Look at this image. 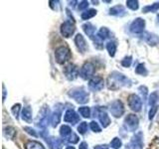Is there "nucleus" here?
<instances>
[{
	"mask_svg": "<svg viewBox=\"0 0 159 149\" xmlns=\"http://www.w3.org/2000/svg\"><path fill=\"white\" fill-rule=\"evenodd\" d=\"M131 81L119 72H112L107 78V87L109 89H118L122 87H130Z\"/></svg>",
	"mask_w": 159,
	"mask_h": 149,
	"instance_id": "obj_1",
	"label": "nucleus"
},
{
	"mask_svg": "<svg viewBox=\"0 0 159 149\" xmlns=\"http://www.w3.org/2000/svg\"><path fill=\"white\" fill-rule=\"evenodd\" d=\"M51 116L52 114L50 112V109L47 106H44L41 107V109L38 112V116L36 118V125L39 128H46V126L49 124V122H51Z\"/></svg>",
	"mask_w": 159,
	"mask_h": 149,
	"instance_id": "obj_2",
	"label": "nucleus"
},
{
	"mask_svg": "<svg viewBox=\"0 0 159 149\" xmlns=\"http://www.w3.org/2000/svg\"><path fill=\"white\" fill-rule=\"evenodd\" d=\"M69 97L74 98L78 103L84 104L89 102V93L83 88H76L69 92Z\"/></svg>",
	"mask_w": 159,
	"mask_h": 149,
	"instance_id": "obj_3",
	"label": "nucleus"
},
{
	"mask_svg": "<svg viewBox=\"0 0 159 149\" xmlns=\"http://www.w3.org/2000/svg\"><path fill=\"white\" fill-rule=\"evenodd\" d=\"M71 51L68 47L65 46H61L59 47L56 52H55V58H56V61L58 64H65L66 62H68L70 59H71Z\"/></svg>",
	"mask_w": 159,
	"mask_h": 149,
	"instance_id": "obj_4",
	"label": "nucleus"
},
{
	"mask_svg": "<svg viewBox=\"0 0 159 149\" xmlns=\"http://www.w3.org/2000/svg\"><path fill=\"white\" fill-rule=\"evenodd\" d=\"M108 108H109V111L111 113V115H113L116 118L122 116V114L124 113V106L119 99H116V101L112 102L111 104H109Z\"/></svg>",
	"mask_w": 159,
	"mask_h": 149,
	"instance_id": "obj_5",
	"label": "nucleus"
},
{
	"mask_svg": "<svg viewBox=\"0 0 159 149\" xmlns=\"http://www.w3.org/2000/svg\"><path fill=\"white\" fill-rule=\"evenodd\" d=\"M139 120L138 117L134 114H128L124 119V127L128 131H135L138 128Z\"/></svg>",
	"mask_w": 159,
	"mask_h": 149,
	"instance_id": "obj_6",
	"label": "nucleus"
},
{
	"mask_svg": "<svg viewBox=\"0 0 159 149\" xmlns=\"http://www.w3.org/2000/svg\"><path fill=\"white\" fill-rule=\"evenodd\" d=\"M127 102L128 106L130 107V109H132L133 111L138 112L141 111L142 108V101L141 98L139 97L137 94H130L127 98Z\"/></svg>",
	"mask_w": 159,
	"mask_h": 149,
	"instance_id": "obj_7",
	"label": "nucleus"
},
{
	"mask_svg": "<svg viewBox=\"0 0 159 149\" xmlns=\"http://www.w3.org/2000/svg\"><path fill=\"white\" fill-rule=\"evenodd\" d=\"M80 69L78 68V66L74 64H69L67 67H65L64 69V74L66 78L69 79V81H74L78 78V76L80 74Z\"/></svg>",
	"mask_w": 159,
	"mask_h": 149,
	"instance_id": "obj_8",
	"label": "nucleus"
},
{
	"mask_svg": "<svg viewBox=\"0 0 159 149\" xmlns=\"http://www.w3.org/2000/svg\"><path fill=\"white\" fill-rule=\"evenodd\" d=\"M94 74V66L89 62H87L84 64V66L81 69L80 76L84 79H91L93 77Z\"/></svg>",
	"mask_w": 159,
	"mask_h": 149,
	"instance_id": "obj_9",
	"label": "nucleus"
},
{
	"mask_svg": "<svg viewBox=\"0 0 159 149\" xmlns=\"http://www.w3.org/2000/svg\"><path fill=\"white\" fill-rule=\"evenodd\" d=\"M75 30H76L75 23H74V21H71V20H67V21H65L61 25V34L65 38L71 37L75 33Z\"/></svg>",
	"mask_w": 159,
	"mask_h": 149,
	"instance_id": "obj_10",
	"label": "nucleus"
},
{
	"mask_svg": "<svg viewBox=\"0 0 159 149\" xmlns=\"http://www.w3.org/2000/svg\"><path fill=\"white\" fill-rule=\"evenodd\" d=\"M145 28V21L142 18H136L134 21L130 24L129 30L133 34H141Z\"/></svg>",
	"mask_w": 159,
	"mask_h": 149,
	"instance_id": "obj_11",
	"label": "nucleus"
},
{
	"mask_svg": "<svg viewBox=\"0 0 159 149\" xmlns=\"http://www.w3.org/2000/svg\"><path fill=\"white\" fill-rule=\"evenodd\" d=\"M96 111H97V116L98 117L102 127L103 128L107 127L109 124H111V118H109V116L107 115L106 109L101 107V106H97Z\"/></svg>",
	"mask_w": 159,
	"mask_h": 149,
	"instance_id": "obj_12",
	"label": "nucleus"
},
{
	"mask_svg": "<svg viewBox=\"0 0 159 149\" xmlns=\"http://www.w3.org/2000/svg\"><path fill=\"white\" fill-rule=\"evenodd\" d=\"M104 87V81L102 77H93L89 81V88L93 92L102 91Z\"/></svg>",
	"mask_w": 159,
	"mask_h": 149,
	"instance_id": "obj_13",
	"label": "nucleus"
},
{
	"mask_svg": "<svg viewBox=\"0 0 159 149\" xmlns=\"http://www.w3.org/2000/svg\"><path fill=\"white\" fill-rule=\"evenodd\" d=\"M130 145L132 149H142L143 148V133L141 131L136 132L131 138Z\"/></svg>",
	"mask_w": 159,
	"mask_h": 149,
	"instance_id": "obj_14",
	"label": "nucleus"
},
{
	"mask_svg": "<svg viewBox=\"0 0 159 149\" xmlns=\"http://www.w3.org/2000/svg\"><path fill=\"white\" fill-rule=\"evenodd\" d=\"M75 44H76V46L78 48V50L82 54L86 53L87 50H88V45H87V42L86 40H84V36L82 34H78L76 37H75Z\"/></svg>",
	"mask_w": 159,
	"mask_h": 149,
	"instance_id": "obj_15",
	"label": "nucleus"
},
{
	"mask_svg": "<svg viewBox=\"0 0 159 149\" xmlns=\"http://www.w3.org/2000/svg\"><path fill=\"white\" fill-rule=\"evenodd\" d=\"M64 120L69 123L76 124L80 121V116L78 115V113L76 111H73V109H68L66 113H65Z\"/></svg>",
	"mask_w": 159,
	"mask_h": 149,
	"instance_id": "obj_16",
	"label": "nucleus"
},
{
	"mask_svg": "<svg viewBox=\"0 0 159 149\" xmlns=\"http://www.w3.org/2000/svg\"><path fill=\"white\" fill-rule=\"evenodd\" d=\"M143 39L149 46H156V45L159 44V36H157L156 34L150 33V32H144Z\"/></svg>",
	"mask_w": 159,
	"mask_h": 149,
	"instance_id": "obj_17",
	"label": "nucleus"
},
{
	"mask_svg": "<svg viewBox=\"0 0 159 149\" xmlns=\"http://www.w3.org/2000/svg\"><path fill=\"white\" fill-rule=\"evenodd\" d=\"M46 142L51 149H62V141L56 137H46Z\"/></svg>",
	"mask_w": 159,
	"mask_h": 149,
	"instance_id": "obj_18",
	"label": "nucleus"
},
{
	"mask_svg": "<svg viewBox=\"0 0 159 149\" xmlns=\"http://www.w3.org/2000/svg\"><path fill=\"white\" fill-rule=\"evenodd\" d=\"M83 30L92 40H93L94 38H96V36H97V35H96V27H94L93 24H91V23L84 24L83 25Z\"/></svg>",
	"mask_w": 159,
	"mask_h": 149,
	"instance_id": "obj_19",
	"label": "nucleus"
},
{
	"mask_svg": "<svg viewBox=\"0 0 159 149\" xmlns=\"http://www.w3.org/2000/svg\"><path fill=\"white\" fill-rule=\"evenodd\" d=\"M126 14L125 8H124L122 5H116V6H113L112 8L109 9V15H112V16H124Z\"/></svg>",
	"mask_w": 159,
	"mask_h": 149,
	"instance_id": "obj_20",
	"label": "nucleus"
},
{
	"mask_svg": "<svg viewBox=\"0 0 159 149\" xmlns=\"http://www.w3.org/2000/svg\"><path fill=\"white\" fill-rule=\"evenodd\" d=\"M3 135L7 139H13L16 135V130L12 126H6L3 128Z\"/></svg>",
	"mask_w": 159,
	"mask_h": 149,
	"instance_id": "obj_21",
	"label": "nucleus"
},
{
	"mask_svg": "<svg viewBox=\"0 0 159 149\" xmlns=\"http://www.w3.org/2000/svg\"><path fill=\"white\" fill-rule=\"evenodd\" d=\"M148 103L151 107L158 106L159 103V92H153L148 98Z\"/></svg>",
	"mask_w": 159,
	"mask_h": 149,
	"instance_id": "obj_22",
	"label": "nucleus"
},
{
	"mask_svg": "<svg viewBox=\"0 0 159 149\" xmlns=\"http://www.w3.org/2000/svg\"><path fill=\"white\" fill-rule=\"evenodd\" d=\"M22 119L26 122L32 121V111L29 106H26L22 111Z\"/></svg>",
	"mask_w": 159,
	"mask_h": 149,
	"instance_id": "obj_23",
	"label": "nucleus"
},
{
	"mask_svg": "<svg viewBox=\"0 0 159 149\" xmlns=\"http://www.w3.org/2000/svg\"><path fill=\"white\" fill-rule=\"evenodd\" d=\"M72 129L70 126L68 125H62L61 128H60V134H61V136L65 139H68L70 136L72 135Z\"/></svg>",
	"mask_w": 159,
	"mask_h": 149,
	"instance_id": "obj_24",
	"label": "nucleus"
},
{
	"mask_svg": "<svg viewBox=\"0 0 159 149\" xmlns=\"http://www.w3.org/2000/svg\"><path fill=\"white\" fill-rule=\"evenodd\" d=\"M25 148L26 149H45V147L41 143L35 140H30L25 144Z\"/></svg>",
	"mask_w": 159,
	"mask_h": 149,
	"instance_id": "obj_25",
	"label": "nucleus"
},
{
	"mask_svg": "<svg viewBox=\"0 0 159 149\" xmlns=\"http://www.w3.org/2000/svg\"><path fill=\"white\" fill-rule=\"evenodd\" d=\"M116 43L114 41H108L107 44V50L109 54V56L111 57H114V55H116Z\"/></svg>",
	"mask_w": 159,
	"mask_h": 149,
	"instance_id": "obj_26",
	"label": "nucleus"
},
{
	"mask_svg": "<svg viewBox=\"0 0 159 149\" xmlns=\"http://www.w3.org/2000/svg\"><path fill=\"white\" fill-rule=\"evenodd\" d=\"M60 119H61V112L59 111H55L52 113V116H51V124L53 127H56L59 122H60Z\"/></svg>",
	"mask_w": 159,
	"mask_h": 149,
	"instance_id": "obj_27",
	"label": "nucleus"
},
{
	"mask_svg": "<svg viewBox=\"0 0 159 149\" xmlns=\"http://www.w3.org/2000/svg\"><path fill=\"white\" fill-rule=\"evenodd\" d=\"M96 15H97V10H94V9H89V10H86V11L82 13L81 17H82L83 20H89V19L94 17Z\"/></svg>",
	"mask_w": 159,
	"mask_h": 149,
	"instance_id": "obj_28",
	"label": "nucleus"
},
{
	"mask_svg": "<svg viewBox=\"0 0 159 149\" xmlns=\"http://www.w3.org/2000/svg\"><path fill=\"white\" fill-rule=\"evenodd\" d=\"M97 35L102 40H106L107 38L111 37V31H109L107 27H102L101 29H99V31Z\"/></svg>",
	"mask_w": 159,
	"mask_h": 149,
	"instance_id": "obj_29",
	"label": "nucleus"
},
{
	"mask_svg": "<svg viewBox=\"0 0 159 149\" xmlns=\"http://www.w3.org/2000/svg\"><path fill=\"white\" fill-rule=\"evenodd\" d=\"M159 10V2H156L152 5H148V6L143 7L142 12L143 13H149V12H156Z\"/></svg>",
	"mask_w": 159,
	"mask_h": 149,
	"instance_id": "obj_30",
	"label": "nucleus"
},
{
	"mask_svg": "<svg viewBox=\"0 0 159 149\" xmlns=\"http://www.w3.org/2000/svg\"><path fill=\"white\" fill-rule=\"evenodd\" d=\"M79 112L84 118H89V116H91V109H89V107H88V106L80 107L79 108Z\"/></svg>",
	"mask_w": 159,
	"mask_h": 149,
	"instance_id": "obj_31",
	"label": "nucleus"
},
{
	"mask_svg": "<svg viewBox=\"0 0 159 149\" xmlns=\"http://www.w3.org/2000/svg\"><path fill=\"white\" fill-rule=\"evenodd\" d=\"M135 73L137 74H140V76H146V74H148L147 70L145 68V66H144L143 64H139L138 66L136 67L135 69Z\"/></svg>",
	"mask_w": 159,
	"mask_h": 149,
	"instance_id": "obj_32",
	"label": "nucleus"
},
{
	"mask_svg": "<svg viewBox=\"0 0 159 149\" xmlns=\"http://www.w3.org/2000/svg\"><path fill=\"white\" fill-rule=\"evenodd\" d=\"M126 6L131 10H137L139 7V2L136 1V0H127Z\"/></svg>",
	"mask_w": 159,
	"mask_h": 149,
	"instance_id": "obj_33",
	"label": "nucleus"
},
{
	"mask_svg": "<svg viewBox=\"0 0 159 149\" xmlns=\"http://www.w3.org/2000/svg\"><path fill=\"white\" fill-rule=\"evenodd\" d=\"M121 145H122V142L118 137H114L111 142V146L113 149H119L121 147Z\"/></svg>",
	"mask_w": 159,
	"mask_h": 149,
	"instance_id": "obj_34",
	"label": "nucleus"
},
{
	"mask_svg": "<svg viewBox=\"0 0 159 149\" xmlns=\"http://www.w3.org/2000/svg\"><path fill=\"white\" fill-rule=\"evenodd\" d=\"M20 111H21V104L20 103H16V104H14V106H12L11 108V111L13 113V115L18 118L19 117V113H20Z\"/></svg>",
	"mask_w": 159,
	"mask_h": 149,
	"instance_id": "obj_35",
	"label": "nucleus"
},
{
	"mask_svg": "<svg viewBox=\"0 0 159 149\" xmlns=\"http://www.w3.org/2000/svg\"><path fill=\"white\" fill-rule=\"evenodd\" d=\"M138 92L140 93L141 97L143 98V101H146L147 98V93H148V89L145 86H140L138 88Z\"/></svg>",
	"mask_w": 159,
	"mask_h": 149,
	"instance_id": "obj_36",
	"label": "nucleus"
},
{
	"mask_svg": "<svg viewBox=\"0 0 159 149\" xmlns=\"http://www.w3.org/2000/svg\"><path fill=\"white\" fill-rule=\"evenodd\" d=\"M131 63H132V57L131 56H127L125 58H123V60H121V65L125 68L130 67Z\"/></svg>",
	"mask_w": 159,
	"mask_h": 149,
	"instance_id": "obj_37",
	"label": "nucleus"
},
{
	"mask_svg": "<svg viewBox=\"0 0 159 149\" xmlns=\"http://www.w3.org/2000/svg\"><path fill=\"white\" fill-rule=\"evenodd\" d=\"M89 126H91V129L93 131V132H97V133H99L102 131V128L99 127V125H98V123L97 122V121H94V120H93L91 123H89Z\"/></svg>",
	"mask_w": 159,
	"mask_h": 149,
	"instance_id": "obj_38",
	"label": "nucleus"
},
{
	"mask_svg": "<svg viewBox=\"0 0 159 149\" xmlns=\"http://www.w3.org/2000/svg\"><path fill=\"white\" fill-rule=\"evenodd\" d=\"M88 130V123L87 122H82L80 123V125L78 126V131L80 134H84Z\"/></svg>",
	"mask_w": 159,
	"mask_h": 149,
	"instance_id": "obj_39",
	"label": "nucleus"
},
{
	"mask_svg": "<svg viewBox=\"0 0 159 149\" xmlns=\"http://www.w3.org/2000/svg\"><path fill=\"white\" fill-rule=\"evenodd\" d=\"M157 111H158V106H152V107L150 108V111H149V113H148V118L150 119V120H151V119H153V117H154V115L156 114Z\"/></svg>",
	"mask_w": 159,
	"mask_h": 149,
	"instance_id": "obj_40",
	"label": "nucleus"
},
{
	"mask_svg": "<svg viewBox=\"0 0 159 149\" xmlns=\"http://www.w3.org/2000/svg\"><path fill=\"white\" fill-rule=\"evenodd\" d=\"M79 139H80V138H79V136L77 135V134L73 132V133H72V135L67 139V141H68V142H70V143L75 144V143H78Z\"/></svg>",
	"mask_w": 159,
	"mask_h": 149,
	"instance_id": "obj_41",
	"label": "nucleus"
},
{
	"mask_svg": "<svg viewBox=\"0 0 159 149\" xmlns=\"http://www.w3.org/2000/svg\"><path fill=\"white\" fill-rule=\"evenodd\" d=\"M24 130L26 131L28 134H30V135H32V136H34V137H37V136H38V135H37V133H36V131H35L34 129L31 128V127L25 126V127H24Z\"/></svg>",
	"mask_w": 159,
	"mask_h": 149,
	"instance_id": "obj_42",
	"label": "nucleus"
},
{
	"mask_svg": "<svg viewBox=\"0 0 159 149\" xmlns=\"http://www.w3.org/2000/svg\"><path fill=\"white\" fill-rule=\"evenodd\" d=\"M88 6H89V2L88 1H81V2H80V4H79L78 8H79L80 11H83V10L87 9Z\"/></svg>",
	"mask_w": 159,
	"mask_h": 149,
	"instance_id": "obj_43",
	"label": "nucleus"
},
{
	"mask_svg": "<svg viewBox=\"0 0 159 149\" xmlns=\"http://www.w3.org/2000/svg\"><path fill=\"white\" fill-rule=\"evenodd\" d=\"M79 149H88V143L86 141H83L81 144H80Z\"/></svg>",
	"mask_w": 159,
	"mask_h": 149,
	"instance_id": "obj_44",
	"label": "nucleus"
},
{
	"mask_svg": "<svg viewBox=\"0 0 159 149\" xmlns=\"http://www.w3.org/2000/svg\"><path fill=\"white\" fill-rule=\"evenodd\" d=\"M94 149H108V146L107 145V144H102V145L94 146Z\"/></svg>",
	"mask_w": 159,
	"mask_h": 149,
	"instance_id": "obj_45",
	"label": "nucleus"
},
{
	"mask_svg": "<svg viewBox=\"0 0 159 149\" xmlns=\"http://www.w3.org/2000/svg\"><path fill=\"white\" fill-rule=\"evenodd\" d=\"M2 88H3V102H4L5 98H6V89H5V86H4V84H3Z\"/></svg>",
	"mask_w": 159,
	"mask_h": 149,
	"instance_id": "obj_46",
	"label": "nucleus"
},
{
	"mask_svg": "<svg viewBox=\"0 0 159 149\" xmlns=\"http://www.w3.org/2000/svg\"><path fill=\"white\" fill-rule=\"evenodd\" d=\"M66 149H75V147H73V146H68Z\"/></svg>",
	"mask_w": 159,
	"mask_h": 149,
	"instance_id": "obj_47",
	"label": "nucleus"
},
{
	"mask_svg": "<svg viewBox=\"0 0 159 149\" xmlns=\"http://www.w3.org/2000/svg\"><path fill=\"white\" fill-rule=\"evenodd\" d=\"M157 21H158V22H159V14H158V15H157Z\"/></svg>",
	"mask_w": 159,
	"mask_h": 149,
	"instance_id": "obj_48",
	"label": "nucleus"
},
{
	"mask_svg": "<svg viewBox=\"0 0 159 149\" xmlns=\"http://www.w3.org/2000/svg\"><path fill=\"white\" fill-rule=\"evenodd\" d=\"M157 120H158V122H159V115H158V119H157Z\"/></svg>",
	"mask_w": 159,
	"mask_h": 149,
	"instance_id": "obj_49",
	"label": "nucleus"
}]
</instances>
